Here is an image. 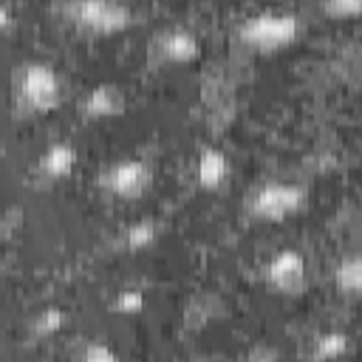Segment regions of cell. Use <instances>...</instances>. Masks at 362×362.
<instances>
[{"instance_id": "19", "label": "cell", "mask_w": 362, "mask_h": 362, "mask_svg": "<svg viewBox=\"0 0 362 362\" xmlns=\"http://www.w3.org/2000/svg\"><path fill=\"white\" fill-rule=\"evenodd\" d=\"M322 8L328 14H356L362 8V0H325Z\"/></svg>"}, {"instance_id": "4", "label": "cell", "mask_w": 362, "mask_h": 362, "mask_svg": "<svg viewBox=\"0 0 362 362\" xmlns=\"http://www.w3.org/2000/svg\"><path fill=\"white\" fill-rule=\"evenodd\" d=\"M102 189L116 198H139L153 184V164L141 156H124L102 173Z\"/></svg>"}, {"instance_id": "2", "label": "cell", "mask_w": 362, "mask_h": 362, "mask_svg": "<svg viewBox=\"0 0 362 362\" xmlns=\"http://www.w3.org/2000/svg\"><path fill=\"white\" fill-rule=\"evenodd\" d=\"M300 31H303L300 14L286 11V8H263V11H255V14H249L238 25L240 42H246L252 48H280V45L291 42Z\"/></svg>"}, {"instance_id": "14", "label": "cell", "mask_w": 362, "mask_h": 362, "mask_svg": "<svg viewBox=\"0 0 362 362\" xmlns=\"http://www.w3.org/2000/svg\"><path fill=\"white\" fill-rule=\"evenodd\" d=\"M221 300L215 294H198L195 300H189L187 311H184V322L189 328H198V325H206L209 320H215L221 314Z\"/></svg>"}, {"instance_id": "8", "label": "cell", "mask_w": 362, "mask_h": 362, "mask_svg": "<svg viewBox=\"0 0 362 362\" xmlns=\"http://www.w3.org/2000/svg\"><path fill=\"white\" fill-rule=\"evenodd\" d=\"M127 99H124V90L119 85H110V82H102V85H93L85 96H82V113L90 116V119H107V116H119L124 110Z\"/></svg>"}, {"instance_id": "13", "label": "cell", "mask_w": 362, "mask_h": 362, "mask_svg": "<svg viewBox=\"0 0 362 362\" xmlns=\"http://www.w3.org/2000/svg\"><path fill=\"white\" fill-rule=\"evenodd\" d=\"M334 283L348 297H356L359 294V288H362V260H359V255H348V257H342L337 263Z\"/></svg>"}, {"instance_id": "6", "label": "cell", "mask_w": 362, "mask_h": 362, "mask_svg": "<svg viewBox=\"0 0 362 362\" xmlns=\"http://www.w3.org/2000/svg\"><path fill=\"white\" fill-rule=\"evenodd\" d=\"M68 11L93 31H116L130 20V6L119 0H76Z\"/></svg>"}, {"instance_id": "7", "label": "cell", "mask_w": 362, "mask_h": 362, "mask_svg": "<svg viewBox=\"0 0 362 362\" xmlns=\"http://www.w3.org/2000/svg\"><path fill=\"white\" fill-rule=\"evenodd\" d=\"M150 51L161 62H187V59L198 57L201 45H198V37L192 34V28H187V25H167L164 31H158L153 37Z\"/></svg>"}, {"instance_id": "18", "label": "cell", "mask_w": 362, "mask_h": 362, "mask_svg": "<svg viewBox=\"0 0 362 362\" xmlns=\"http://www.w3.org/2000/svg\"><path fill=\"white\" fill-rule=\"evenodd\" d=\"M277 348H272V345H255V348H249L238 362H277Z\"/></svg>"}, {"instance_id": "1", "label": "cell", "mask_w": 362, "mask_h": 362, "mask_svg": "<svg viewBox=\"0 0 362 362\" xmlns=\"http://www.w3.org/2000/svg\"><path fill=\"white\" fill-rule=\"evenodd\" d=\"M14 96H17L20 107H25L31 113H45V110L57 107V102L62 96L59 74L54 71V65L42 62V59L23 62L14 71Z\"/></svg>"}, {"instance_id": "17", "label": "cell", "mask_w": 362, "mask_h": 362, "mask_svg": "<svg viewBox=\"0 0 362 362\" xmlns=\"http://www.w3.org/2000/svg\"><path fill=\"white\" fill-rule=\"evenodd\" d=\"M76 362H119V354L110 345H105V342L96 339V342H88L82 348V354H79Z\"/></svg>"}, {"instance_id": "3", "label": "cell", "mask_w": 362, "mask_h": 362, "mask_svg": "<svg viewBox=\"0 0 362 362\" xmlns=\"http://www.w3.org/2000/svg\"><path fill=\"white\" fill-rule=\"evenodd\" d=\"M305 198H308V192L297 181H263L260 187H255V192L249 195L246 204L255 218L280 221V218H288L297 209H303Z\"/></svg>"}, {"instance_id": "11", "label": "cell", "mask_w": 362, "mask_h": 362, "mask_svg": "<svg viewBox=\"0 0 362 362\" xmlns=\"http://www.w3.org/2000/svg\"><path fill=\"white\" fill-rule=\"evenodd\" d=\"M351 348V337L345 331H322L311 339L308 345V359L311 362H331V359H339L345 356Z\"/></svg>"}, {"instance_id": "5", "label": "cell", "mask_w": 362, "mask_h": 362, "mask_svg": "<svg viewBox=\"0 0 362 362\" xmlns=\"http://www.w3.org/2000/svg\"><path fill=\"white\" fill-rule=\"evenodd\" d=\"M263 280L269 288L280 291V294H300L305 288L308 280V266L305 257L297 249H280L277 255H272L263 266Z\"/></svg>"}, {"instance_id": "16", "label": "cell", "mask_w": 362, "mask_h": 362, "mask_svg": "<svg viewBox=\"0 0 362 362\" xmlns=\"http://www.w3.org/2000/svg\"><path fill=\"white\" fill-rule=\"evenodd\" d=\"M113 308H116L119 314H139V311L144 308V291L136 288V286H127V288L116 291Z\"/></svg>"}, {"instance_id": "12", "label": "cell", "mask_w": 362, "mask_h": 362, "mask_svg": "<svg viewBox=\"0 0 362 362\" xmlns=\"http://www.w3.org/2000/svg\"><path fill=\"white\" fill-rule=\"evenodd\" d=\"M156 238H158V221L141 218V221H133L122 229L119 243L124 249H147L150 243H156Z\"/></svg>"}, {"instance_id": "10", "label": "cell", "mask_w": 362, "mask_h": 362, "mask_svg": "<svg viewBox=\"0 0 362 362\" xmlns=\"http://www.w3.org/2000/svg\"><path fill=\"white\" fill-rule=\"evenodd\" d=\"M195 178L204 189H215L229 178V156L221 147H204L195 161Z\"/></svg>"}, {"instance_id": "9", "label": "cell", "mask_w": 362, "mask_h": 362, "mask_svg": "<svg viewBox=\"0 0 362 362\" xmlns=\"http://www.w3.org/2000/svg\"><path fill=\"white\" fill-rule=\"evenodd\" d=\"M74 164H76V147L71 141H51L37 158V175L45 181H59L71 175Z\"/></svg>"}, {"instance_id": "15", "label": "cell", "mask_w": 362, "mask_h": 362, "mask_svg": "<svg viewBox=\"0 0 362 362\" xmlns=\"http://www.w3.org/2000/svg\"><path fill=\"white\" fill-rule=\"evenodd\" d=\"M62 325H65V311L57 308V305H48V308H42V311L31 320V334H34V337H51V334H57Z\"/></svg>"}, {"instance_id": "20", "label": "cell", "mask_w": 362, "mask_h": 362, "mask_svg": "<svg viewBox=\"0 0 362 362\" xmlns=\"http://www.w3.org/2000/svg\"><path fill=\"white\" fill-rule=\"evenodd\" d=\"M11 23V6L8 3H0V31Z\"/></svg>"}]
</instances>
